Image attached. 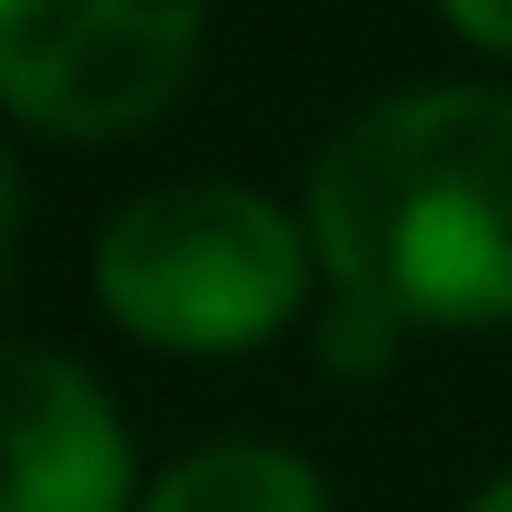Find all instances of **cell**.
Masks as SVG:
<instances>
[{
  "label": "cell",
  "instance_id": "1",
  "mask_svg": "<svg viewBox=\"0 0 512 512\" xmlns=\"http://www.w3.org/2000/svg\"><path fill=\"white\" fill-rule=\"evenodd\" d=\"M315 315L306 351L324 378L369 387L414 333L512 324V90L504 81H405L351 108L306 162Z\"/></svg>",
  "mask_w": 512,
  "mask_h": 512
},
{
  "label": "cell",
  "instance_id": "2",
  "mask_svg": "<svg viewBox=\"0 0 512 512\" xmlns=\"http://www.w3.org/2000/svg\"><path fill=\"white\" fill-rule=\"evenodd\" d=\"M90 306L153 360H261L315 315L306 207L234 171L153 180L99 216Z\"/></svg>",
  "mask_w": 512,
  "mask_h": 512
},
{
  "label": "cell",
  "instance_id": "3",
  "mask_svg": "<svg viewBox=\"0 0 512 512\" xmlns=\"http://www.w3.org/2000/svg\"><path fill=\"white\" fill-rule=\"evenodd\" d=\"M216 0H0V117L45 144L153 135L198 63Z\"/></svg>",
  "mask_w": 512,
  "mask_h": 512
},
{
  "label": "cell",
  "instance_id": "4",
  "mask_svg": "<svg viewBox=\"0 0 512 512\" xmlns=\"http://www.w3.org/2000/svg\"><path fill=\"white\" fill-rule=\"evenodd\" d=\"M144 459L117 387L54 342H0V512H135Z\"/></svg>",
  "mask_w": 512,
  "mask_h": 512
},
{
  "label": "cell",
  "instance_id": "5",
  "mask_svg": "<svg viewBox=\"0 0 512 512\" xmlns=\"http://www.w3.org/2000/svg\"><path fill=\"white\" fill-rule=\"evenodd\" d=\"M135 512H333V477L288 441L234 432V441H198L162 459Z\"/></svg>",
  "mask_w": 512,
  "mask_h": 512
},
{
  "label": "cell",
  "instance_id": "6",
  "mask_svg": "<svg viewBox=\"0 0 512 512\" xmlns=\"http://www.w3.org/2000/svg\"><path fill=\"white\" fill-rule=\"evenodd\" d=\"M432 9H441V27H450L459 45L512 63V0H432Z\"/></svg>",
  "mask_w": 512,
  "mask_h": 512
},
{
  "label": "cell",
  "instance_id": "7",
  "mask_svg": "<svg viewBox=\"0 0 512 512\" xmlns=\"http://www.w3.org/2000/svg\"><path fill=\"white\" fill-rule=\"evenodd\" d=\"M18 126L0 117V297H9V261H18V234H27V171H18Z\"/></svg>",
  "mask_w": 512,
  "mask_h": 512
},
{
  "label": "cell",
  "instance_id": "8",
  "mask_svg": "<svg viewBox=\"0 0 512 512\" xmlns=\"http://www.w3.org/2000/svg\"><path fill=\"white\" fill-rule=\"evenodd\" d=\"M459 512H512V468H495V477H486V486H477Z\"/></svg>",
  "mask_w": 512,
  "mask_h": 512
}]
</instances>
